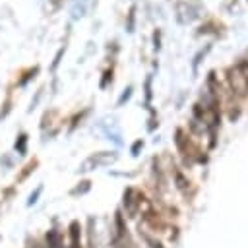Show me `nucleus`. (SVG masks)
Masks as SVG:
<instances>
[{"label":"nucleus","mask_w":248,"mask_h":248,"mask_svg":"<svg viewBox=\"0 0 248 248\" xmlns=\"http://www.w3.org/2000/svg\"><path fill=\"white\" fill-rule=\"evenodd\" d=\"M229 81H231L232 91H236L238 95H244L248 91V79H246V76L242 74V70L238 66L229 72Z\"/></svg>","instance_id":"1"},{"label":"nucleus","mask_w":248,"mask_h":248,"mask_svg":"<svg viewBox=\"0 0 248 248\" xmlns=\"http://www.w3.org/2000/svg\"><path fill=\"white\" fill-rule=\"evenodd\" d=\"M70 248H81V227L78 221H72L70 223Z\"/></svg>","instance_id":"2"},{"label":"nucleus","mask_w":248,"mask_h":248,"mask_svg":"<svg viewBox=\"0 0 248 248\" xmlns=\"http://www.w3.org/2000/svg\"><path fill=\"white\" fill-rule=\"evenodd\" d=\"M14 147H16V151L19 155H25L27 153V134H19L17 140H16V143H14Z\"/></svg>","instance_id":"3"},{"label":"nucleus","mask_w":248,"mask_h":248,"mask_svg":"<svg viewBox=\"0 0 248 248\" xmlns=\"http://www.w3.org/2000/svg\"><path fill=\"white\" fill-rule=\"evenodd\" d=\"M41 194H43V186H37V188H35V190L29 194V198H27V203H25V205H27V207L35 205V203L39 202V196H41Z\"/></svg>","instance_id":"4"},{"label":"nucleus","mask_w":248,"mask_h":248,"mask_svg":"<svg viewBox=\"0 0 248 248\" xmlns=\"http://www.w3.org/2000/svg\"><path fill=\"white\" fill-rule=\"evenodd\" d=\"M35 165H37V161H31V163L25 167V170L19 174V178H17V180H19V182H21V180H25V178H27V174H29L31 170H35Z\"/></svg>","instance_id":"5"},{"label":"nucleus","mask_w":248,"mask_h":248,"mask_svg":"<svg viewBox=\"0 0 248 248\" xmlns=\"http://www.w3.org/2000/svg\"><path fill=\"white\" fill-rule=\"evenodd\" d=\"M89 184H91V182H87V180L81 182V186H78L76 190H72V194H85V192L89 190Z\"/></svg>","instance_id":"6"},{"label":"nucleus","mask_w":248,"mask_h":248,"mask_svg":"<svg viewBox=\"0 0 248 248\" xmlns=\"http://www.w3.org/2000/svg\"><path fill=\"white\" fill-rule=\"evenodd\" d=\"M0 165H2V167H8V169H12V165H14V163H12V157H10V155H4V157H0Z\"/></svg>","instance_id":"7"},{"label":"nucleus","mask_w":248,"mask_h":248,"mask_svg":"<svg viewBox=\"0 0 248 248\" xmlns=\"http://www.w3.org/2000/svg\"><path fill=\"white\" fill-rule=\"evenodd\" d=\"M130 95H132V87H128V89H126V93H124V95L120 97V101H118V105H122V103H124V101H126V99H128Z\"/></svg>","instance_id":"8"}]
</instances>
